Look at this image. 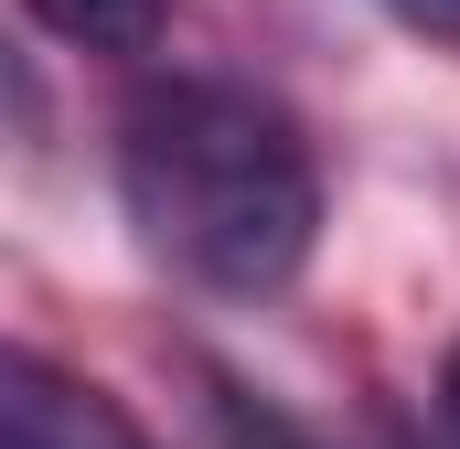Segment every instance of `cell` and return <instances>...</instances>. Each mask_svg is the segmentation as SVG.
Here are the masks:
<instances>
[{"label":"cell","instance_id":"cell-5","mask_svg":"<svg viewBox=\"0 0 460 449\" xmlns=\"http://www.w3.org/2000/svg\"><path fill=\"white\" fill-rule=\"evenodd\" d=\"M396 22H418V32H439V43H460V0H385Z\"/></svg>","mask_w":460,"mask_h":449},{"label":"cell","instance_id":"cell-2","mask_svg":"<svg viewBox=\"0 0 460 449\" xmlns=\"http://www.w3.org/2000/svg\"><path fill=\"white\" fill-rule=\"evenodd\" d=\"M0 428L11 449H161L108 385L43 364V353H0Z\"/></svg>","mask_w":460,"mask_h":449},{"label":"cell","instance_id":"cell-4","mask_svg":"<svg viewBox=\"0 0 460 449\" xmlns=\"http://www.w3.org/2000/svg\"><path fill=\"white\" fill-rule=\"evenodd\" d=\"M215 439L226 449H311V428H289V418L257 407L246 385H215Z\"/></svg>","mask_w":460,"mask_h":449},{"label":"cell","instance_id":"cell-3","mask_svg":"<svg viewBox=\"0 0 460 449\" xmlns=\"http://www.w3.org/2000/svg\"><path fill=\"white\" fill-rule=\"evenodd\" d=\"M22 11L75 54H150L172 22V0H22Z\"/></svg>","mask_w":460,"mask_h":449},{"label":"cell","instance_id":"cell-6","mask_svg":"<svg viewBox=\"0 0 460 449\" xmlns=\"http://www.w3.org/2000/svg\"><path fill=\"white\" fill-rule=\"evenodd\" d=\"M439 418H450V439H460V342H450V364H439Z\"/></svg>","mask_w":460,"mask_h":449},{"label":"cell","instance_id":"cell-1","mask_svg":"<svg viewBox=\"0 0 460 449\" xmlns=\"http://www.w3.org/2000/svg\"><path fill=\"white\" fill-rule=\"evenodd\" d=\"M118 204L172 278L268 300L322 246V161L279 97L235 75H161L118 118Z\"/></svg>","mask_w":460,"mask_h":449}]
</instances>
